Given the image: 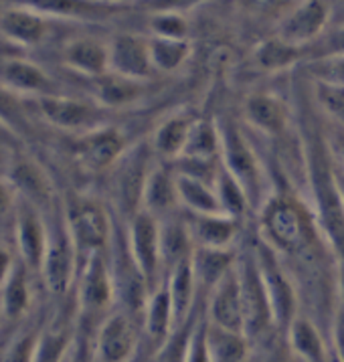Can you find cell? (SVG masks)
Instances as JSON below:
<instances>
[{
  "instance_id": "obj_49",
  "label": "cell",
  "mask_w": 344,
  "mask_h": 362,
  "mask_svg": "<svg viewBox=\"0 0 344 362\" xmlns=\"http://www.w3.org/2000/svg\"><path fill=\"white\" fill-rule=\"evenodd\" d=\"M100 2H108V4H126V2H130V0H100Z\"/></svg>"
},
{
  "instance_id": "obj_47",
  "label": "cell",
  "mask_w": 344,
  "mask_h": 362,
  "mask_svg": "<svg viewBox=\"0 0 344 362\" xmlns=\"http://www.w3.org/2000/svg\"><path fill=\"white\" fill-rule=\"evenodd\" d=\"M0 144H6L8 148H11V150H13V146L21 144V142H18L15 136H13L11 132L6 130V128H4V126L0 124Z\"/></svg>"
},
{
  "instance_id": "obj_50",
  "label": "cell",
  "mask_w": 344,
  "mask_h": 362,
  "mask_svg": "<svg viewBox=\"0 0 344 362\" xmlns=\"http://www.w3.org/2000/svg\"><path fill=\"white\" fill-rule=\"evenodd\" d=\"M328 362H343L340 358H338V356H336V354H334V352H332V348H330V361Z\"/></svg>"
},
{
  "instance_id": "obj_27",
  "label": "cell",
  "mask_w": 344,
  "mask_h": 362,
  "mask_svg": "<svg viewBox=\"0 0 344 362\" xmlns=\"http://www.w3.org/2000/svg\"><path fill=\"white\" fill-rule=\"evenodd\" d=\"M174 330V312H172L171 296L166 284L162 281L150 291L142 312V332L144 340L156 352L166 342V338Z\"/></svg>"
},
{
  "instance_id": "obj_39",
  "label": "cell",
  "mask_w": 344,
  "mask_h": 362,
  "mask_svg": "<svg viewBox=\"0 0 344 362\" xmlns=\"http://www.w3.org/2000/svg\"><path fill=\"white\" fill-rule=\"evenodd\" d=\"M314 100L320 112L344 130V86L314 81Z\"/></svg>"
},
{
  "instance_id": "obj_11",
  "label": "cell",
  "mask_w": 344,
  "mask_h": 362,
  "mask_svg": "<svg viewBox=\"0 0 344 362\" xmlns=\"http://www.w3.org/2000/svg\"><path fill=\"white\" fill-rule=\"evenodd\" d=\"M126 239L132 257L146 277L150 290L164 281L160 253V221L148 211H138L126 223Z\"/></svg>"
},
{
  "instance_id": "obj_4",
  "label": "cell",
  "mask_w": 344,
  "mask_h": 362,
  "mask_svg": "<svg viewBox=\"0 0 344 362\" xmlns=\"http://www.w3.org/2000/svg\"><path fill=\"white\" fill-rule=\"evenodd\" d=\"M158 158L148 140L132 144L124 156L108 173L110 176V209L115 217L128 223L138 211H142V194L146 180Z\"/></svg>"
},
{
  "instance_id": "obj_43",
  "label": "cell",
  "mask_w": 344,
  "mask_h": 362,
  "mask_svg": "<svg viewBox=\"0 0 344 362\" xmlns=\"http://www.w3.org/2000/svg\"><path fill=\"white\" fill-rule=\"evenodd\" d=\"M16 201H18V194L13 189L11 180L4 176V173H0V221H11Z\"/></svg>"
},
{
  "instance_id": "obj_41",
  "label": "cell",
  "mask_w": 344,
  "mask_h": 362,
  "mask_svg": "<svg viewBox=\"0 0 344 362\" xmlns=\"http://www.w3.org/2000/svg\"><path fill=\"white\" fill-rule=\"evenodd\" d=\"M310 75L314 81L344 86V53L314 59L310 63Z\"/></svg>"
},
{
  "instance_id": "obj_2",
  "label": "cell",
  "mask_w": 344,
  "mask_h": 362,
  "mask_svg": "<svg viewBox=\"0 0 344 362\" xmlns=\"http://www.w3.org/2000/svg\"><path fill=\"white\" fill-rule=\"evenodd\" d=\"M43 213L47 218V247L39 279L51 298L67 300L73 296L81 261L65 218L63 199H59Z\"/></svg>"
},
{
  "instance_id": "obj_17",
  "label": "cell",
  "mask_w": 344,
  "mask_h": 362,
  "mask_svg": "<svg viewBox=\"0 0 344 362\" xmlns=\"http://www.w3.org/2000/svg\"><path fill=\"white\" fill-rule=\"evenodd\" d=\"M190 237L195 247H217V249H237L247 235V221L231 217L227 213L195 215L185 213Z\"/></svg>"
},
{
  "instance_id": "obj_20",
  "label": "cell",
  "mask_w": 344,
  "mask_h": 362,
  "mask_svg": "<svg viewBox=\"0 0 344 362\" xmlns=\"http://www.w3.org/2000/svg\"><path fill=\"white\" fill-rule=\"evenodd\" d=\"M41 281L21 259L15 261L8 276L0 284V310L6 324H21L29 318L37 300L35 284Z\"/></svg>"
},
{
  "instance_id": "obj_23",
  "label": "cell",
  "mask_w": 344,
  "mask_h": 362,
  "mask_svg": "<svg viewBox=\"0 0 344 362\" xmlns=\"http://www.w3.org/2000/svg\"><path fill=\"white\" fill-rule=\"evenodd\" d=\"M61 61L71 71L96 79L110 71V45L98 37H73L61 47Z\"/></svg>"
},
{
  "instance_id": "obj_18",
  "label": "cell",
  "mask_w": 344,
  "mask_h": 362,
  "mask_svg": "<svg viewBox=\"0 0 344 362\" xmlns=\"http://www.w3.org/2000/svg\"><path fill=\"white\" fill-rule=\"evenodd\" d=\"M110 45V71L124 75L136 81H148L156 75L150 57L148 37L136 33H120Z\"/></svg>"
},
{
  "instance_id": "obj_53",
  "label": "cell",
  "mask_w": 344,
  "mask_h": 362,
  "mask_svg": "<svg viewBox=\"0 0 344 362\" xmlns=\"http://www.w3.org/2000/svg\"><path fill=\"white\" fill-rule=\"evenodd\" d=\"M65 362H67V358H65Z\"/></svg>"
},
{
  "instance_id": "obj_30",
  "label": "cell",
  "mask_w": 344,
  "mask_h": 362,
  "mask_svg": "<svg viewBox=\"0 0 344 362\" xmlns=\"http://www.w3.org/2000/svg\"><path fill=\"white\" fill-rule=\"evenodd\" d=\"M205 344L209 362H249L258 352L243 332L221 328L205 320Z\"/></svg>"
},
{
  "instance_id": "obj_1",
  "label": "cell",
  "mask_w": 344,
  "mask_h": 362,
  "mask_svg": "<svg viewBox=\"0 0 344 362\" xmlns=\"http://www.w3.org/2000/svg\"><path fill=\"white\" fill-rule=\"evenodd\" d=\"M237 276L241 286V300H243V332L249 342L258 352L272 354L277 340H282V334L277 330V324L273 318L270 296L263 286L258 259L251 245V231L245 235V239L237 251Z\"/></svg>"
},
{
  "instance_id": "obj_15",
  "label": "cell",
  "mask_w": 344,
  "mask_h": 362,
  "mask_svg": "<svg viewBox=\"0 0 344 362\" xmlns=\"http://www.w3.org/2000/svg\"><path fill=\"white\" fill-rule=\"evenodd\" d=\"M245 128L265 140L286 138L292 130V112L287 103L270 91H256L243 103Z\"/></svg>"
},
{
  "instance_id": "obj_48",
  "label": "cell",
  "mask_w": 344,
  "mask_h": 362,
  "mask_svg": "<svg viewBox=\"0 0 344 362\" xmlns=\"http://www.w3.org/2000/svg\"><path fill=\"white\" fill-rule=\"evenodd\" d=\"M270 361V354H263V352H256L253 354V358L249 362H268Z\"/></svg>"
},
{
  "instance_id": "obj_45",
  "label": "cell",
  "mask_w": 344,
  "mask_h": 362,
  "mask_svg": "<svg viewBox=\"0 0 344 362\" xmlns=\"http://www.w3.org/2000/svg\"><path fill=\"white\" fill-rule=\"evenodd\" d=\"M322 41H324V53H322L320 57L344 53V27H340L338 30H334L328 37H322Z\"/></svg>"
},
{
  "instance_id": "obj_40",
  "label": "cell",
  "mask_w": 344,
  "mask_h": 362,
  "mask_svg": "<svg viewBox=\"0 0 344 362\" xmlns=\"http://www.w3.org/2000/svg\"><path fill=\"white\" fill-rule=\"evenodd\" d=\"M150 35L168 39H188V23L185 15L176 13H152L150 15Z\"/></svg>"
},
{
  "instance_id": "obj_24",
  "label": "cell",
  "mask_w": 344,
  "mask_h": 362,
  "mask_svg": "<svg viewBox=\"0 0 344 362\" xmlns=\"http://www.w3.org/2000/svg\"><path fill=\"white\" fill-rule=\"evenodd\" d=\"M142 211H148L156 218H166L180 213L176 170L172 162L158 160L146 180L142 194Z\"/></svg>"
},
{
  "instance_id": "obj_28",
  "label": "cell",
  "mask_w": 344,
  "mask_h": 362,
  "mask_svg": "<svg viewBox=\"0 0 344 362\" xmlns=\"http://www.w3.org/2000/svg\"><path fill=\"white\" fill-rule=\"evenodd\" d=\"M91 81V100L100 103L103 110H126L140 102L144 93V81H136L114 71H108L89 79Z\"/></svg>"
},
{
  "instance_id": "obj_12",
  "label": "cell",
  "mask_w": 344,
  "mask_h": 362,
  "mask_svg": "<svg viewBox=\"0 0 344 362\" xmlns=\"http://www.w3.org/2000/svg\"><path fill=\"white\" fill-rule=\"evenodd\" d=\"M11 235L18 259L27 263L30 272L39 277L47 247V218L43 211L37 204L18 199L11 217Z\"/></svg>"
},
{
  "instance_id": "obj_52",
  "label": "cell",
  "mask_w": 344,
  "mask_h": 362,
  "mask_svg": "<svg viewBox=\"0 0 344 362\" xmlns=\"http://www.w3.org/2000/svg\"><path fill=\"white\" fill-rule=\"evenodd\" d=\"M268 362H272V354H270V361H268Z\"/></svg>"
},
{
  "instance_id": "obj_42",
  "label": "cell",
  "mask_w": 344,
  "mask_h": 362,
  "mask_svg": "<svg viewBox=\"0 0 344 362\" xmlns=\"http://www.w3.org/2000/svg\"><path fill=\"white\" fill-rule=\"evenodd\" d=\"M205 0H148V8L150 13H176V15H185L188 11H193L195 6L202 4Z\"/></svg>"
},
{
  "instance_id": "obj_8",
  "label": "cell",
  "mask_w": 344,
  "mask_h": 362,
  "mask_svg": "<svg viewBox=\"0 0 344 362\" xmlns=\"http://www.w3.org/2000/svg\"><path fill=\"white\" fill-rule=\"evenodd\" d=\"M29 110L35 117H39L53 130L63 134H84L87 130L100 128L105 122L108 110H103L100 103L93 100H79L69 98L63 93L43 95L37 100H29Z\"/></svg>"
},
{
  "instance_id": "obj_25",
  "label": "cell",
  "mask_w": 344,
  "mask_h": 362,
  "mask_svg": "<svg viewBox=\"0 0 344 362\" xmlns=\"http://www.w3.org/2000/svg\"><path fill=\"white\" fill-rule=\"evenodd\" d=\"M195 119L197 117L187 112H176L164 117L148 138V144L152 148L154 156L162 162H174L180 158L187 148Z\"/></svg>"
},
{
  "instance_id": "obj_26",
  "label": "cell",
  "mask_w": 344,
  "mask_h": 362,
  "mask_svg": "<svg viewBox=\"0 0 344 362\" xmlns=\"http://www.w3.org/2000/svg\"><path fill=\"white\" fill-rule=\"evenodd\" d=\"M30 8L43 13L49 18H69V21H105L120 13L122 4H108L100 0H21Z\"/></svg>"
},
{
  "instance_id": "obj_51",
  "label": "cell",
  "mask_w": 344,
  "mask_h": 362,
  "mask_svg": "<svg viewBox=\"0 0 344 362\" xmlns=\"http://www.w3.org/2000/svg\"><path fill=\"white\" fill-rule=\"evenodd\" d=\"M6 322H4V316H2V310H0V330H2V326H4Z\"/></svg>"
},
{
  "instance_id": "obj_16",
  "label": "cell",
  "mask_w": 344,
  "mask_h": 362,
  "mask_svg": "<svg viewBox=\"0 0 344 362\" xmlns=\"http://www.w3.org/2000/svg\"><path fill=\"white\" fill-rule=\"evenodd\" d=\"M0 87L21 100H37L61 93L55 87V79L41 65L33 63L30 59L13 55H0Z\"/></svg>"
},
{
  "instance_id": "obj_5",
  "label": "cell",
  "mask_w": 344,
  "mask_h": 362,
  "mask_svg": "<svg viewBox=\"0 0 344 362\" xmlns=\"http://www.w3.org/2000/svg\"><path fill=\"white\" fill-rule=\"evenodd\" d=\"M63 211L79 261L87 259L93 253L108 251L115 225V215L110 204L93 194L71 192L63 199Z\"/></svg>"
},
{
  "instance_id": "obj_13",
  "label": "cell",
  "mask_w": 344,
  "mask_h": 362,
  "mask_svg": "<svg viewBox=\"0 0 344 362\" xmlns=\"http://www.w3.org/2000/svg\"><path fill=\"white\" fill-rule=\"evenodd\" d=\"M4 176L11 180L18 199L37 204L41 211H47L61 199L53 187V180L47 173V168L29 154H23V152L13 154L4 168Z\"/></svg>"
},
{
  "instance_id": "obj_29",
  "label": "cell",
  "mask_w": 344,
  "mask_h": 362,
  "mask_svg": "<svg viewBox=\"0 0 344 362\" xmlns=\"http://www.w3.org/2000/svg\"><path fill=\"white\" fill-rule=\"evenodd\" d=\"M160 221V253H162V269L164 277L166 274L180 265L183 261H188L195 251V241L190 237L187 221L183 211Z\"/></svg>"
},
{
  "instance_id": "obj_21",
  "label": "cell",
  "mask_w": 344,
  "mask_h": 362,
  "mask_svg": "<svg viewBox=\"0 0 344 362\" xmlns=\"http://www.w3.org/2000/svg\"><path fill=\"white\" fill-rule=\"evenodd\" d=\"M284 348L294 362H328L330 340L314 320L298 314L284 332Z\"/></svg>"
},
{
  "instance_id": "obj_14",
  "label": "cell",
  "mask_w": 344,
  "mask_h": 362,
  "mask_svg": "<svg viewBox=\"0 0 344 362\" xmlns=\"http://www.w3.org/2000/svg\"><path fill=\"white\" fill-rule=\"evenodd\" d=\"M330 15L328 0H302L282 16L275 35L289 45L306 49L308 45L322 41Z\"/></svg>"
},
{
  "instance_id": "obj_35",
  "label": "cell",
  "mask_w": 344,
  "mask_h": 362,
  "mask_svg": "<svg viewBox=\"0 0 344 362\" xmlns=\"http://www.w3.org/2000/svg\"><path fill=\"white\" fill-rule=\"evenodd\" d=\"M213 185H215L219 204H221V211L223 213H227L231 217L243 218V221H247L249 215H253V209H251L247 192L239 185V180L223 164L217 170Z\"/></svg>"
},
{
  "instance_id": "obj_36",
  "label": "cell",
  "mask_w": 344,
  "mask_h": 362,
  "mask_svg": "<svg viewBox=\"0 0 344 362\" xmlns=\"http://www.w3.org/2000/svg\"><path fill=\"white\" fill-rule=\"evenodd\" d=\"M148 45H150V57H152L156 73L178 71L187 63L193 51L188 39H168V37L150 35Z\"/></svg>"
},
{
  "instance_id": "obj_32",
  "label": "cell",
  "mask_w": 344,
  "mask_h": 362,
  "mask_svg": "<svg viewBox=\"0 0 344 362\" xmlns=\"http://www.w3.org/2000/svg\"><path fill=\"white\" fill-rule=\"evenodd\" d=\"M164 284H166V290H168V296H171L174 326H178L193 314V310L197 308L202 296L199 291V286H197L190 259L183 261L180 265L171 269L164 277Z\"/></svg>"
},
{
  "instance_id": "obj_19",
  "label": "cell",
  "mask_w": 344,
  "mask_h": 362,
  "mask_svg": "<svg viewBox=\"0 0 344 362\" xmlns=\"http://www.w3.org/2000/svg\"><path fill=\"white\" fill-rule=\"evenodd\" d=\"M205 316L211 324L221 328L243 332V300L237 276V261L229 274L205 296Z\"/></svg>"
},
{
  "instance_id": "obj_6",
  "label": "cell",
  "mask_w": 344,
  "mask_h": 362,
  "mask_svg": "<svg viewBox=\"0 0 344 362\" xmlns=\"http://www.w3.org/2000/svg\"><path fill=\"white\" fill-rule=\"evenodd\" d=\"M73 300L77 308V322L98 328L115 308V288L108 253L100 251L81 261L77 281L73 288Z\"/></svg>"
},
{
  "instance_id": "obj_9",
  "label": "cell",
  "mask_w": 344,
  "mask_h": 362,
  "mask_svg": "<svg viewBox=\"0 0 344 362\" xmlns=\"http://www.w3.org/2000/svg\"><path fill=\"white\" fill-rule=\"evenodd\" d=\"M142 344V320L122 308H114L93 332L98 362H132Z\"/></svg>"
},
{
  "instance_id": "obj_7",
  "label": "cell",
  "mask_w": 344,
  "mask_h": 362,
  "mask_svg": "<svg viewBox=\"0 0 344 362\" xmlns=\"http://www.w3.org/2000/svg\"><path fill=\"white\" fill-rule=\"evenodd\" d=\"M251 245H253V253L258 259L263 286L270 296L273 318L277 324V330L284 338V332L292 324V320L300 314V298H298L296 284L284 265V261L280 259V255L256 231H251Z\"/></svg>"
},
{
  "instance_id": "obj_37",
  "label": "cell",
  "mask_w": 344,
  "mask_h": 362,
  "mask_svg": "<svg viewBox=\"0 0 344 362\" xmlns=\"http://www.w3.org/2000/svg\"><path fill=\"white\" fill-rule=\"evenodd\" d=\"M302 51L304 49L289 45L275 35L259 45L253 51V59H256V65L263 71H284V69H289L300 63L302 55H304Z\"/></svg>"
},
{
  "instance_id": "obj_31",
  "label": "cell",
  "mask_w": 344,
  "mask_h": 362,
  "mask_svg": "<svg viewBox=\"0 0 344 362\" xmlns=\"http://www.w3.org/2000/svg\"><path fill=\"white\" fill-rule=\"evenodd\" d=\"M237 249H217V247H195L190 265L195 279L202 296L215 288L223 277L229 274L237 261Z\"/></svg>"
},
{
  "instance_id": "obj_3",
  "label": "cell",
  "mask_w": 344,
  "mask_h": 362,
  "mask_svg": "<svg viewBox=\"0 0 344 362\" xmlns=\"http://www.w3.org/2000/svg\"><path fill=\"white\" fill-rule=\"evenodd\" d=\"M219 128H221V164L239 180V185L249 197L253 215H258L261 204L273 192L272 180L268 178V164L258 150V140L247 128L243 132L241 126L233 122L229 124L219 122Z\"/></svg>"
},
{
  "instance_id": "obj_10",
  "label": "cell",
  "mask_w": 344,
  "mask_h": 362,
  "mask_svg": "<svg viewBox=\"0 0 344 362\" xmlns=\"http://www.w3.org/2000/svg\"><path fill=\"white\" fill-rule=\"evenodd\" d=\"M128 138L114 124L75 134L69 138L73 162L87 174H108L128 150Z\"/></svg>"
},
{
  "instance_id": "obj_46",
  "label": "cell",
  "mask_w": 344,
  "mask_h": 362,
  "mask_svg": "<svg viewBox=\"0 0 344 362\" xmlns=\"http://www.w3.org/2000/svg\"><path fill=\"white\" fill-rule=\"evenodd\" d=\"M132 362H154V350H152V346L144 340L142 348H140V352L136 354V358Z\"/></svg>"
},
{
  "instance_id": "obj_33",
  "label": "cell",
  "mask_w": 344,
  "mask_h": 362,
  "mask_svg": "<svg viewBox=\"0 0 344 362\" xmlns=\"http://www.w3.org/2000/svg\"><path fill=\"white\" fill-rule=\"evenodd\" d=\"M176 185H178V204H180V211L195 213V215L223 213L213 182L176 173Z\"/></svg>"
},
{
  "instance_id": "obj_38",
  "label": "cell",
  "mask_w": 344,
  "mask_h": 362,
  "mask_svg": "<svg viewBox=\"0 0 344 362\" xmlns=\"http://www.w3.org/2000/svg\"><path fill=\"white\" fill-rule=\"evenodd\" d=\"M41 328L43 324L21 326L6 342V346L0 354V362H33Z\"/></svg>"
},
{
  "instance_id": "obj_34",
  "label": "cell",
  "mask_w": 344,
  "mask_h": 362,
  "mask_svg": "<svg viewBox=\"0 0 344 362\" xmlns=\"http://www.w3.org/2000/svg\"><path fill=\"white\" fill-rule=\"evenodd\" d=\"M180 158L221 160V128L211 117H197Z\"/></svg>"
},
{
  "instance_id": "obj_22",
  "label": "cell",
  "mask_w": 344,
  "mask_h": 362,
  "mask_svg": "<svg viewBox=\"0 0 344 362\" xmlns=\"http://www.w3.org/2000/svg\"><path fill=\"white\" fill-rule=\"evenodd\" d=\"M49 16L27 4H13L0 11V35L18 47H37L49 37Z\"/></svg>"
},
{
  "instance_id": "obj_44",
  "label": "cell",
  "mask_w": 344,
  "mask_h": 362,
  "mask_svg": "<svg viewBox=\"0 0 344 362\" xmlns=\"http://www.w3.org/2000/svg\"><path fill=\"white\" fill-rule=\"evenodd\" d=\"M287 0H237V4L243 8L245 13L258 16L273 15V13H277V8L284 6Z\"/></svg>"
}]
</instances>
